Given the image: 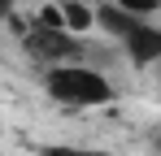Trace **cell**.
<instances>
[{"mask_svg": "<svg viewBox=\"0 0 161 156\" xmlns=\"http://www.w3.org/2000/svg\"><path fill=\"white\" fill-rule=\"evenodd\" d=\"M157 96H161V82H157Z\"/></svg>", "mask_w": 161, "mask_h": 156, "instance_id": "9c48e42d", "label": "cell"}, {"mask_svg": "<svg viewBox=\"0 0 161 156\" xmlns=\"http://www.w3.org/2000/svg\"><path fill=\"white\" fill-rule=\"evenodd\" d=\"M39 156H113V152H100V148H70V143H44Z\"/></svg>", "mask_w": 161, "mask_h": 156, "instance_id": "8992f818", "label": "cell"}, {"mask_svg": "<svg viewBox=\"0 0 161 156\" xmlns=\"http://www.w3.org/2000/svg\"><path fill=\"white\" fill-rule=\"evenodd\" d=\"M153 152L161 156V130H157V134H153Z\"/></svg>", "mask_w": 161, "mask_h": 156, "instance_id": "ba28073f", "label": "cell"}, {"mask_svg": "<svg viewBox=\"0 0 161 156\" xmlns=\"http://www.w3.org/2000/svg\"><path fill=\"white\" fill-rule=\"evenodd\" d=\"M44 91H48V100H57L61 108H96V104L113 100V82H109L105 74L79 65V61H70V65H48Z\"/></svg>", "mask_w": 161, "mask_h": 156, "instance_id": "6da1fadb", "label": "cell"}, {"mask_svg": "<svg viewBox=\"0 0 161 156\" xmlns=\"http://www.w3.org/2000/svg\"><path fill=\"white\" fill-rule=\"evenodd\" d=\"M61 9H65V26H70L74 35H87V30L96 26V9H87L83 0H61Z\"/></svg>", "mask_w": 161, "mask_h": 156, "instance_id": "5b68a950", "label": "cell"}, {"mask_svg": "<svg viewBox=\"0 0 161 156\" xmlns=\"http://www.w3.org/2000/svg\"><path fill=\"white\" fill-rule=\"evenodd\" d=\"M144 22L139 13H131L126 4H118V0H109V4H96V26L105 30L109 39H126L135 26Z\"/></svg>", "mask_w": 161, "mask_h": 156, "instance_id": "277c9868", "label": "cell"}, {"mask_svg": "<svg viewBox=\"0 0 161 156\" xmlns=\"http://www.w3.org/2000/svg\"><path fill=\"white\" fill-rule=\"evenodd\" d=\"M118 4H126L131 13H139V18H148V13H157L161 0H118Z\"/></svg>", "mask_w": 161, "mask_h": 156, "instance_id": "52a82bcc", "label": "cell"}, {"mask_svg": "<svg viewBox=\"0 0 161 156\" xmlns=\"http://www.w3.org/2000/svg\"><path fill=\"white\" fill-rule=\"evenodd\" d=\"M122 48H126V56H131V65H157L161 61V30L148 22H139L122 39Z\"/></svg>", "mask_w": 161, "mask_h": 156, "instance_id": "3957f363", "label": "cell"}, {"mask_svg": "<svg viewBox=\"0 0 161 156\" xmlns=\"http://www.w3.org/2000/svg\"><path fill=\"white\" fill-rule=\"evenodd\" d=\"M26 52L31 56H39V61H48V65H70V61H79L83 44L74 39V30H57V26H31L26 30Z\"/></svg>", "mask_w": 161, "mask_h": 156, "instance_id": "7a4b0ae2", "label": "cell"}]
</instances>
